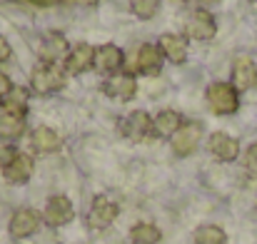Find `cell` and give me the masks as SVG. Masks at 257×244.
Listing matches in <instances>:
<instances>
[{"instance_id":"14","label":"cell","mask_w":257,"mask_h":244,"mask_svg":"<svg viewBox=\"0 0 257 244\" xmlns=\"http://www.w3.org/2000/svg\"><path fill=\"white\" fill-rule=\"evenodd\" d=\"M95 65V48L92 45H87V43H80L78 48H73L70 53H68V70L70 73H85Z\"/></svg>"},{"instance_id":"31","label":"cell","mask_w":257,"mask_h":244,"mask_svg":"<svg viewBox=\"0 0 257 244\" xmlns=\"http://www.w3.org/2000/svg\"><path fill=\"white\" fill-rule=\"evenodd\" d=\"M252 3H257V0H252Z\"/></svg>"},{"instance_id":"27","label":"cell","mask_w":257,"mask_h":244,"mask_svg":"<svg viewBox=\"0 0 257 244\" xmlns=\"http://www.w3.org/2000/svg\"><path fill=\"white\" fill-rule=\"evenodd\" d=\"M10 90H13V82L8 80V75H3V73H0V102L5 100V95H8Z\"/></svg>"},{"instance_id":"4","label":"cell","mask_w":257,"mask_h":244,"mask_svg":"<svg viewBox=\"0 0 257 244\" xmlns=\"http://www.w3.org/2000/svg\"><path fill=\"white\" fill-rule=\"evenodd\" d=\"M200 140H202V125H200V122H185L170 137L172 152H175L177 157H187V155H192V152L197 150Z\"/></svg>"},{"instance_id":"3","label":"cell","mask_w":257,"mask_h":244,"mask_svg":"<svg viewBox=\"0 0 257 244\" xmlns=\"http://www.w3.org/2000/svg\"><path fill=\"white\" fill-rule=\"evenodd\" d=\"M40 224H43V214H40L38 209L23 207V209H18V212L10 217L8 229H10V237H13V239H28V237H33V234L40 229Z\"/></svg>"},{"instance_id":"21","label":"cell","mask_w":257,"mask_h":244,"mask_svg":"<svg viewBox=\"0 0 257 244\" xmlns=\"http://www.w3.org/2000/svg\"><path fill=\"white\" fill-rule=\"evenodd\" d=\"M160 239L163 232L150 222H140L130 229V244H160Z\"/></svg>"},{"instance_id":"24","label":"cell","mask_w":257,"mask_h":244,"mask_svg":"<svg viewBox=\"0 0 257 244\" xmlns=\"http://www.w3.org/2000/svg\"><path fill=\"white\" fill-rule=\"evenodd\" d=\"M130 10L143 18V20H150L158 10H160V0H130Z\"/></svg>"},{"instance_id":"28","label":"cell","mask_w":257,"mask_h":244,"mask_svg":"<svg viewBox=\"0 0 257 244\" xmlns=\"http://www.w3.org/2000/svg\"><path fill=\"white\" fill-rule=\"evenodd\" d=\"M10 58V45H8V40L5 38H0V63L3 60H8Z\"/></svg>"},{"instance_id":"1","label":"cell","mask_w":257,"mask_h":244,"mask_svg":"<svg viewBox=\"0 0 257 244\" xmlns=\"http://www.w3.org/2000/svg\"><path fill=\"white\" fill-rule=\"evenodd\" d=\"M207 105L215 115H232L240 107L237 90L230 82H212L207 87Z\"/></svg>"},{"instance_id":"29","label":"cell","mask_w":257,"mask_h":244,"mask_svg":"<svg viewBox=\"0 0 257 244\" xmlns=\"http://www.w3.org/2000/svg\"><path fill=\"white\" fill-rule=\"evenodd\" d=\"M35 3H45V5H50V3H55V0H35Z\"/></svg>"},{"instance_id":"13","label":"cell","mask_w":257,"mask_h":244,"mask_svg":"<svg viewBox=\"0 0 257 244\" xmlns=\"http://www.w3.org/2000/svg\"><path fill=\"white\" fill-rule=\"evenodd\" d=\"M122 60H125V55H122V50L117 45H102V48L95 50V68L102 70V73L120 70Z\"/></svg>"},{"instance_id":"8","label":"cell","mask_w":257,"mask_h":244,"mask_svg":"<svg viewBox=\"0 0 257 244\" xmlns=\"http://www.w3.org/2000/svg\"><path fill=\"white\" fill-rule=\"evenodd\" d=\"M257 85V65L252 58L247 55H240L235 63H232V87L237 92H245V90H252Z\"/></svg>"},{"instance_id":"30","label":"cell","mask_w":257,"mask_h":244,"mask_svg":"<svg viewBox=\"0 0 257 244\" xmlns=\"http://www.w3.org/2000/svg\"><path fill=\"white\" fill-rule=\"evenodd\" d=\"M210 3H217V0H210Z\"/></svg>"},{"instance_id":"25","label":"cell","mask_w":257,"mask_h":244,"mask_svg":"<svg viewBox=\"0 0 257 244\" xmlns=\"http://www.w3.org/2000/svg\"><path fill=\"white\" fill-rule=\"evenodd\" d=\"M245 169H247L250 177L257 179V145H252V147L245 152Z\"/></svg>"},{"instance_id":"12","label":"cell","mask_w":257,"mask_h":244,"mask_svg":"<svg viewBox=\"0 0 257 244\" xmlns=\"http://www.w3.org/2000/svg\"><path fill=\"white\" fill-rule=\"evenodd\" d=\"M33 169H35V162L30 155H23L18 152V157L3 169V177L10 182V184H25L30 177H33Z\"/></svg>"},{"instance_id":"22","label":"cell","mask_w":257,"mask_h":244,"mask_svg":"<svg viewBox=\"0 0 257 244\" xmlns=\"http://www.w3.org/2000/svg\"><path fill=\"white\" fill-rule=\"evenodd\" d=\"M195 244H227V234L217 224H202L195 229Z\"/></svg>"},{"instance_id":"9","label":"cell","mask_w":257,"mask_h":244,"mask_svg":"<svg viewBox=\"0 0 257 244\" xmlns=\"http://www.w3.org/2000/svg\"><path fill=\"white\" fill-rule=\"evenodd\" d=\"M150 132H153V120H150V115L143 112V110L130 112V115L125 117V122H122V135H125L127 140H133V142L145 140Z\"/></svg>"},{"instance_id":"20","label":"cell","mask_w":257,"mask_h":244,"mask_svg":"<svg viewBox=\"0 0 257 244\" xmlns=\"http://www.w3.org/2000/svg\"><path fill=\"white\" fill-rule=\"evenodd\" d=\"M65 50H68V40H65L63 35H58V33H50V35H45V38H43L40 55H43L48 63H55V60H60V58L65 55Z\"/></svg>"},{"instance_id":"6","label":"cell","mask_w":257,"mask_h":244,"mask_svg":"<svg viewBox=\"0 0 257 244\" xmlns=\"http://www.w3.org/2000/svg\"><path fill=\"white\" fill-rule=\"evenodd\" d=\"M117 212H120V207L112 202V199H107V197H95L92 199V204H90V212H87V224H90V229H107L115 219H117Z\"/></svg>"},{"instance_id":"17","label":"cell","mask_w":257,"mask_h":244,"mask_svg":"<svg viewBox=\"0 0 257 244\" xmlns=\"http://www.w3.org/2000/svg\"><path fill=\"white\" fill-rule=\"evenodd\" d=\"M160 68H163V50L155 48V45H143L138 50V70L155 75Z\"/></svg>"},{"instance_id":"5","label":"cell","mask_w":257,"mask_h":244,"mask_svg":"<svg viewBox=\"0 0 257 244\" xmlns=\"http://www.w3.org/2000/svg\"><path fill=\"white\" fill-rule=\"evenodd\" d=\"M73 217H75V207L65 194H53L43 209V219L48 227H63V224L73 222Z\"/></svg>"},{"instance_id":"18","label":"cell","mask_w":257,"mask_h":244,"mask_svg":"<svg viewBox=\"0 0 257 244\" xmlns=\"http://www.w3.org/2000/svg\"><path fill=\"white\" fill-rule=\"evenodd\" d=\"M30 140H33V147L38 152H58L63 147V137L50 127H38Z\"/></svg>"},{"instance_id":"7","label":"cell","mask_w":257,"mask_h":244,"mask_svg":"<svg viewBox=\"0 0 257 244\" xmlns=\"http://www.w3.org/2000/svg\"><path fill=\"white\" fill-rule=\"evenodd\" d=\"M187 35L192 40H212L215 33H217V25H215V18L207 13V10H192L190 18H187Z\"/></svg>"},{"instance_id":"16","label":"cell","mask_w":257,"mask_h":244,"mask_svg":"<svg viewBox=\"0 0 257 244\" xmlns=\"http://www.w3.org/2000/svg\"><path fill=\"white\" fill-rule=\"evenodd\" d=\"M182 125H185V122H182L180 112H175V110H163V112L153 120V132H155L158 137H172Z\"/></svg>"},{"instance_id":"10","label":"cell","mask_w":257,"mask_h":244,"mask_svg":"<svg viewBox=\"0 0 257 244\" xmlns=\"http://www.w3.org/2000/svg\"><path fill=\"white\" fill-rule=\"evenodd\" d=\"M212 157H217L220 162H235L237 155H240V142L225 132H215L210 135V142H207Z\"/></svg>"},{"instance_id":"19","label":"cell","mask_w":257,"mask_h":244,"mask_svg":"<svg viewBox=\"0 0 257 244\" xmlns=\"http://www.w3.org/2000/svg\"><path fill=\"white\" fill-rule=\"evenodd\" d=\"M160 50L170 63H185V58H187V43L182 35H163Z\"/></svg>"},{"instance_id":"11","label":"cell","mask_w":257,"mask_h":244,"mask_svg":"<svg viewBox=\"0 0 257 244\" xmlns=\"http://www.w3.org/2000/svg\"><path fill=\"white\" fill-rule=\"evenodd\" d=\"M138 92V82L130 73H115L110 80L105 82V95H110L112 100H120V102H127L133 100Z\"/></svg>"},{"instance_id":"23","label":"cell","mask_w":257,"mask_h":244,"mask_svg":"<svg viewBox=\"0 0 257 244\" xmlns=\"http://www.w3.org/2000/svg\"><path fill=\"white\" fill-rule=\"evenodd\" d=\"M25 130V120L23 117H10V115H0V137L5 140H15L20 137Z\"/></svg>"},{"instance_id":"26","label":"cell","mask_w":257,"mask_h":244,"mask_svg":"<svg viewBox=\"0 0 257 244\" xmlns=\"http://www.w3.org/2000/svg\"><path fill=\"white\" fill-rule=\"evenodd\" d=\"M15 157H18V150H15L13 145H3V147H0V169H5Z\"/></svg>"},{"instance_id":"2","label":"cell","mask_w":257,"mask_h":244,"mask_svg":"<svg viewBox=\"0 0 257 244\" xmlns=\"http://www.w3.org/2000/svg\"><path fill=\"white\" fill-rule=\"evenodd\" d=\"M65 85V73L55 65V63H45V65H38L30 75V87L40 95H48V92H58L63 90Z\"/></svg>"},{"instance_id":"15","label":"cell","mask_w":257,"mask_h":244,"mask_svg":"<svg viewBox=\"0 0 257 244\" xmlns=\"http://www.w3.org/2000/svg\"><path fill=\"white\" fill-rule=\"evenodd\" d=\"M0 105H3V115L23 117L25 120V112H28V90L25 87H13Z\"/></svg>"}]
</instances>
